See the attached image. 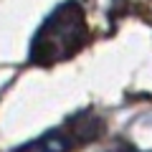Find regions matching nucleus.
Wrapping results in <instances>:
<instances>
[{"label": "nucleus", "instance_id": "f257e3e1", "mask_svg": "<svg viewBox=\"0 0 152 152\" xmlns=\"http://www.w3.org/2000/svg\"><path fill=\"white\" fill-rule=\"evenodd\" d=\"M86 13L76 0H66L51 10L31 41V61L38 66H53L71 58L86 43Z\"/></svg>", "mask_w": 152, "mask_h": 152}]
</instances>
